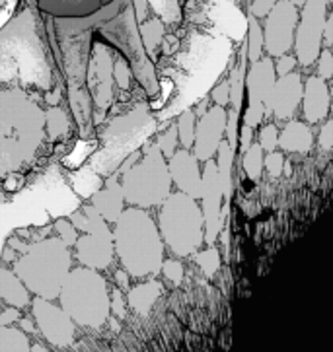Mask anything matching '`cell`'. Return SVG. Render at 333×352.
I'll list each match as a JSON object with an SVG mask.
<instances>
[{"label":"cell","mask_w":333,"mask_h":352,"mask_svg":"<svg viewBox=\"0 0 333 352\" xmlns=\"http://www.w3.org/2000/svg\"><path fill=\"white\" fill-rule=\"evenodd\" d=\"M246 55H248V63H253L257 58L264 57V32L261 25L253 16H248V30H246Z\"/></svg>","instance_id":"31"},{"label":"cell","mask_w":333,"mask_h":352,"mask_svg":"<svg viewBox=\"0 0 333 352\" xmlns=\"http://www.w3.org/2000/svg\"><path fill=\"white\" fill-rule=\"evenodd\" d=\"M264 148L259 146V142H252L250 146L241 152V164H244V171L248 175V179L257 182L261 179L264 173Z\"/></svg>","instance_id":"32"},{"label":"cell","mask_w":333,"mask_h":352,"mask_svg":"<svg viewBox=\"0 0 333 352\" xmlns=\"http://www.w3.org/2000/svg\"><path fill=\"white\" fill-rule=\"evenodd\" d=\"M57 298L61 307L80 327L102 329L109 321V288L96 269L82 265L69 271Z\"/></svg>","instance_id":"7"},{"label":"cell","mask_w":333,"mask_h":352,"mask_svg":"<svg viewBox=\"0 0 333 352\" xmlns=\"http://www.w3.org/2000/svg\"><path fill=\"white\" fill-rule=\"evenodd\" d=\"M322 123V131H320V135H318V144H320L325 152H330L333 146V121L332 119H325Z\"/></svg>","instance_id":"48"},{"label":"cell","mask_w":333,"mask_h":352,"mask_svg":"<svg viewBox=\"0 0 333 352\" xmlns=\"http://www.w3.org/2000/svg\"><path fill=\"white\" fill-rule=\"evenodd\" d=\"M297 57H292V55H281V57H277L275 63V74L277 76H283V74H288V72H292V70L297 69Z\"/></svg>","instance_id":"49"},{"label":"cell","mask_w":333,"mask_h":352,"mask_svg":"<svg viewBox=\"0 0 333 352\" xmlns=\"http://www.w3.org/2000/svg\"><path fill=\"white\" fill-rule=\"evenodd\" d=\"M195 263L207 278H215V274L219 273L220 269V251L213 245H208L207 250L203 251L197 250Z\"/></svg>","instance_id":"36"},{"label":"cell","mask_w":333,"mask_h":352,"mask_svg":"<svg viewBox=\"0 0 333 352\" xmlns=\"http://www.w3.org/2000/svg\"><path fill=\"white\" fill-rule=\"evenodd\" d=\"M45 140V109L30 91L0 88V177L35 158Z\"/></svg>","instance_id":"3"},{"label":"cell","mask_w":333,"mask_h":352,"mask_svg":"<svg viewBox=\"0 0 333 352\" xmlns=\"http://www.w3.org/2000/svg\"><path fill=\"white\" fill-rule=\"evenodd\" d=\"M275 63L273 57H261L257 60L250 63V67L246 70V94H248V102L264 103L267 94L271 91L275 84Z\"/></svg>","instance_id":"21"},{"label":"cell","mask_w":333,"mask_h":352,"mask_svg":"<svg viewBox=\"0 0 333 352\" xmlns=\"http://www.w3.org/2000/svg\"><path fill=\"white\" fill-rule=\"evenodd\" d=\"M70 257L69 245L58 238H45L18 253L12 271L32 294L55 300L70 271Z\"/></svg>","instance_id":"6"},{"label":"cell","mask_w":333,"mask_h":352,"mask_svg":"<svg viewBox=\"0 0 333 352\" xmlns=\"http://www.w3.org/2000/svg\"><path fill=\"white\" fill-rule=\"evenodd\" d=\"M234 156L236 152L230 148V144L222 138L220 140L219 148H217V154H215V164H217V170H219L220 183H222V197H224V206H222V218L226 220L228 216V206H230V197L234 191V179H232V170H234Z\"/></svg>","instance_id":"26"},{"label":"cell","mask_w":333,"mask_h":352,"mask_svg":"<svg viewBox=\"0 0 333 352\" xmlns=\"http://www.w3.org/2000/svg\"><path fill=\"white\" fill-rule=\"evenodd\" d=\"M109 309L114 311V316L117 319H123L127 314V304L125 298H123V292L115 286L114 292H109Z\"/></svg>","instance_id":"47"},{"label":"cell","mask_w":333,"mask_h":352,"mask_svg":"<svg viewBox=\"0 0 333 352\" xmlns=\"http://www.w3.org/2000/svg\"><path fill=\"white\" fill-rule=\"evenodd\" d=\"M302 115L306 119V123L318 125L330 117V105H332V94L327 80L322 76H310L302 84Z\"/></svg>","instance_id":"20"},{"label":"cell","mask_w":333,"mask_h":352,"mask_svg":"<svg viewBox=\"0 0 333 352\" xmlns=\"http://www.w3.org/2000/svg\"><path fill=\"white\" fill-rule=\"evenodd\" d=\"M238 140H240V152H244L246 148L253 142V129L252 126L244 125L238 133Z\"/></svg>","instance_id":"53"},{"label":"cell","mask_w":333,"mask_h":352,"mask_svg":"<svg viewBox=\"0 0 333 352\" xmlns=\"http://www.w3.org/2000/svg\"><path fill=\"white\" fill-rule=\"evenodd\" d=\"M41 16L37 6H25L0 28V88L32 94L63 86Z\"/></svg>","instance_id":"1"},{"label":"cell","mask_w":333,"mask_h":352,"mask_svg":"<svg viewBox=\"0 0 333 352\" xmlns=\"http://www.w3.org/2000/svg\"><path fill=\"white\" fill-rule=\"evenodd\" d=\"M195 123L197 115L193 107H187L182 113H178V121H175V129H178V140L180 144L187 150L193 146V138H195Z\"/></svg>","instance_id":"35"},{"label":"cell","mask_w":333,"mask_h":352,"mask_svg":"<svg viewBox=\"0 0 333 352\" xmlns=\"http://www.w3.org/2000/svg\"><path fill=\"white\" fill-rule=\"evenodd\" d=\"M290 2H292L294 6H302V4H304V0H290Z\"/></svg>","instance_id":"56"},{"label":"cell","mask_w":333,"mask_h":352,"mask_svg":"<svg viewBox=\"0 0 333 352\" xmlns=\"http://www.w3.org/2000/svg\"><path fill=\"white\" fill-rule=\"evenodd\" d=\"M0 351H32V342L22 329L0 325Z\"/></svg>","instance_id":"34"},{"label":"cell","mask_w":333,"mask_h":352,"mask_svg":"<svg viewBox=\"0 0 333 352\" xmlns=\"http://www.w3.org/2000/svg\"><path fill=\"white\" fill-rule=\"evenodd\" d=\"M158 232L175 257H189L205 243L203 212L197 199L184 191L170 193L158 206Z\"/></svg>","instance_id":"8"},{"label":"cell","mask_w":333,"mask_h":352,"mask_svg":"<svg viewBox=\"0 0 333 352\" xmlns=\"http://www.w3.org/2000/svg\"><path fill=\"white\" fill-rule=\"evenodd\" d=\"M168 171L172 177V185H178V191H184L193 199L201 197L203 170H201V162L195 158L191 150L187 148L175 150L168 158Z\"/></svg>","instance_id":"19"},{"label":"cell","mask_w":333,"mask_h":352,"mask_svg":"<svg viewBox=\"0 0 333 352\" xmlns=\"http://www.w3.org/2000/svg\"><path fill=\"white\" fill-rule=\"evenodd\" d=\"M158 119L147 102L137 103L127 113L114 117L98 135L100 150L90 160V168L100 177L111 175L121 162L137 152L156 135Z\"/></svg>","instance_id":"5"},{"label":"cell","mask_w":333,"mask_h":352,"mask_svg":"<svg viewBox=\"0 0 333 352\" xmlns=\"http://www.w3.org/2000/svg\"><path fill=\"white\" fill-rule=\"evenodd\" d=\"M121 189L125 203L140 208H154L172 193V177L168 171V160L156 144H144L138 160L127 168L121 177Z\"/></svg>","instance_id":"9"},{"label":"cell","mask_w":333,"mask_h":352,"mask_svg":"<svg viewBox=\"0 0 333 352\" xmlns=\"http://www.w3.org/2000/svg\"><path fill=\"white\" fill-rule=\"evenodd\" d=\"M125 205L127 203L125 197H123L121 183H119V177H115L114 173L107 175L104 187L92 195V206L100 214L104 216L109 224H114L115 220L119 218V214L123 212Z\"/></svg>","instance_id":"22"},{"label":"cell","mask_w":333,"mask_h":352,"mask_svg":"<svg viewBox=\"0 0 333 352\" xmlns=\"http://www.w3.org/2000/svg\"><path fill=\"white\" fill-rule=\"evenodd\" d=\"M279 148L292 154H308L314 146V133L306 123L288 119L285 129L279 133Z\"/></svg>","instance_id":"24"},{"label":"cell","mask_w":333,"mask_h":352,"mask_svg":"<svg viewBox=\"0 0 333 352\" xmlns=\"http://www.w3.org/2000/svg\"><path fill=\"white\" fill-rule=\"evenodd\" d=\"M72 119L67 109H63L61 105H51L45 111V137L51 140L69 135Z\"/></svg>","instance_id":"30"},{"label":"cell","mask_w":333,"mask_h":352,"mask_svg":"<svg viewBox=\"0 0 333 352\" xmlns=\"http://www.w3.org/2000/svg\"><path fill=\"white\" fill-rule=\"evenodd\" d=\"M187 12L191 22L207 32L224 34L234 43L246 39L248 18L244 16L238 0H189Z\"/></svg>","instance_id":"11"},{"label":"cell","mask_w":333,"mask_h":352,"mask_svg":"<svg viewBox=\"0 0 333 352\" xmlns=\"http://www.w3.org/2000/svg\"><path fill=\"white\" fill-rule=\"evenodd\" d=\"M236 57V55H234ZM246 70H248V55H246V43L241 41V49L238 57L234 60V65L230 67V103L232 109H236L238 113L244 107V96H246Z\"/></svg>","instance_id":"28"},{"label":"cell","mask_w":333,"mask_h":352,"mask_svg":"<svg viewBox=\"0 0 333 352\" xmlns=\"http://www.w3.org/2000/svg\"><path fill=\"white\" fill-rule=\"evenodd\" d=\"M138 35H140V41H142L147 55L150 57V60H154L158 55V49L162 47V41H164V22L160 18L140 22L138 23Z\"/></svg>","instance_id":"29"},{"label":"cell","mask_w":333,"mask_h":352,"mask_svg":"<svg viewBox=\"0 0 333 352\" xmlns=\"http://www.w3.org/2000/svg\"><path fill=\"white\" fill-rule=\"evenodd\" d=\"M114 250L129 276H156L164 261V241L158 224L147 208L131 206L114 222Z\"/></svg>","instance_id":"4"},{"label":"cell","mask_w":333,"mask_h":352,"mask_svg":"<svg viewBox=\"0 0 333 352\" xmlns=\"http://www.w3.org/2000/svg\"><path fill=\"white\" fill-rule=\"evenodd\" d=\"M156 146L160 148V152L166 156V160L178 150V129H175V123H172L166 133H162L160 137L156 138Z\"/></svg>","instance_id":"39"},{"label":"cell","mask_w":333,"mask_h":352,"mask_svg":"<svg viewBox=\"0 0 333 352\" xmlns=\"http://www.w3.org/2000/svg\"><path fill=\"white\" fill-rule=\"evenodd\" d=\"M55 230H57V238L65 243V245H69L72 248L74 245V241L78 238V232H76V228L72 226V222H70L69 218H61L55 222Z\"/></svg>","instance_id":"41"},{"label":"cell","mask_w":333,"mask_h":352,"mask_svg":"<svg viewBox=\"0 0 333 352\" xmlns=\"http://www.w3.org/2000/svg\"><path fill=\"white\" fill-rule=\"evenodd\" d=\"M211 100L220 105V107H228L230 103V86L228 80L220 78L213 88H211Z\"/></svg>","instance_id":"44"},{"label":"cell","mask_w":333,"mask_h":352,"mask_svg":"<svg viewBox=\"0 0 333 352\" xmlns=\"http://www.w3.org/2000/svg\"><path fill=\"white\" fill-rule=\"evenodd\" d=\"M316 63H318V76H322L323 80H332L333 76V55H332V49L330 47H325L320 51V55L316 58Z\"/></svg>","instance_id":"45"},{"label":"cell","mask_w":333,"mask_h":352,"mask_svg":"<svg viewBox=\"0 0 333 352\" xmlns=\"http://www.w3.org/2000/svg\"><path fill=\"white\" fill-rule=\"evenodd\" d=\"M277 142H279V129L273 123L265 125L259 133V146L264 148V152H271L279 148Z\"/></svg>","instance_id":"43"},{"label":"cell","mask_w":333,"mask_h":352,"mask_svg":"<svg viewBox=\"0 0 333 352\" xmlns=\"http://www.w3.org/2000/svg\"><path fill=\"white\" fill-rule=\"evenodd\" d=\"M100 18L102 8L98 10V23L94 32L92 49L86 65V90L92 100V121L94 125L102 123L105 113L115 102V82H114V57L115 49L105 41L100 34Z\"/></svg>","instance_id":"10"},{"label":"cell","mask_w":333,"mask_h":352,"mask_svg":"<svg viewBox=\"0 0 333 352\" xmlns=\"http://www.w3.org/2000/svg\"><path fill=\"white\" fill-rule=\"evenodd\" d=\"M88 216V230L82 232V236L74 241V257L84 267H90L96 271H105L114 263V236L109 222L100 214L92 205L82 208Z\"/></svg>","instance_id":"12"},{"label":"cell","mask_w":333,"mask_h":352,"mask_svg":"<svg viewBox=\"0 0 333 352\" xmlns=\"http://www.w3.org/2000/svg\"><path fill=\"white\" fill-rule=\"evenodd\" d=\"M30 304H32L35 327L51 346L67 349L74 344L76 323L69 318V314L63 307L53 304V300L39 298V296H35Z\"/></svg>","instance_id":"14"},{"label":"cell","mask_w":333,"mask_h":352,"mask_svg":"<svg viewBox=\"0 0 333 352\" xmlns=\"http://www.w3.org/2000/svg\"><path fill=\"white\" fill-rule=\"evenodd\" d=\"M327 16V0H304L302 14L294 30V55L302 69H310L316 65V58L323 49L322 34Z\"/></svg>","instance_id":"13"},{"label":"cell","mask_w":333,"mask_h":352,"mask_svg":"<svg viewBox=\"0 0 333 352\" xmlns=\"http://www.w3.org/2000/svg\"><path fill=\"white\" fill-rule=\"evenodd\" d=\"M322 45L332 47L333 45V16L327 12L325 16V23H323V34H322Z\"/></svg>","instance_id":"51"},{"label":"cell","mask_w":333,"mask_h":352,"mask_svg":"<svg viewBox=\"0 0 333 352\" xmlns=\"http://www.w3.org/2000/svg\"><path fill=\"white\" fill-rule=\"evenodd\" d=\"M20 329L25 333V335H32V333H37V327H35V321L30 318H20Z\"/></svg>","instance_id":"55"},{"label":"cell","mask_w":333,"mask_h":352,"mask_svg":"<svg viewBox=\"0 0 333 352\" xmlns=\"http://www.w3.org/2000/svg\"><path fill=\"white\" fill-rule=\"evenodd\" d=\"M0 300L6 302L8 306L18 307V309H23L32 302L30 290L23 286L18 274L6 267H0Z\"/></svg>","instance_id":"27"},{"label":"cell","mask_w":333,"mask_h":352,"mask_svg":"<svg viewBox=\"0 0 333 352\" xmlns=\"http://www.w3.org/2000/svg\"><path fill=\"white\" fill-rule=\"evenodd\" d=\"M265 117V107L264 103H248V107H246V111H244V125L252 126V129H255V126L259 125L261 121H264Z\"/></svg>","instance_id":"46"},{"label":"cell","mask_w":333,"mask_h":352,"mask_svg":"<svg viewBox=\"0 0 333 352\" xmlns=\"http://www.w3.org/2000/svg\"><path fill=\"white\" fill-rule=\"evenodd\" d=\"M226 126V107L213 105L201 117H197L195 138H193V154L199 162H207L215 158L220 140L224 138Z\"/></svg>","instance_id":"18"},{"label":"cell","mask_w":333,"mask_h":352,"mask_svg":"<svg viewBox=\"0 0 333 352\" xmlns=\"http://www.w3.org/2000/svg\"><path fill=\"white\" fill-rule=\"evenodd\" d=\"M131 78H133V72H131V67L127 63V58L115 51L114 57V82L117 88L121 90H129L131 88Z\"/></svg>","instance_id":"37"},{"label":"cell","mask_w":333,"mask_h":352,"mask_svg":"<svg viewBox=\"0 0 333 352\" xmlns=\"http://www.w3.org/2000/svg\"><path fill=\"white\" fill-rule=\"evenodd\" d=\"M175 49L178 53L162 70V74L173 82L175 96L156 115L158 121L172 119L208 96L234 58V41L224 34L207 30L189 32L184 43L175 45Z\"/></svg>","instance_id":"2"},{"label":"cell","mask_w":333,"mask_h":352,"mask_svg":"<svg viewBox=\"0 0 333 352\" xmlns=\"http://www.w3.org/2000/svg\"><path fill=\"white\" fill-rule=\"evenodd\" d=\"M162 294V284L156 278H150L147 283H140L137 286H129V296H127V306H131V309L140 316L147 318L150 316L152 307L156 304V300Z\"/></svg>","instance_id":"25"},{"label":"cell","mask_w":333,"mask_h":352,"mask_svg":"<svg viewBox=\"0 0 333 352\" xmlns=\"http://www.w3.org/2000/svg\"><path fill=\"white\" fill-rule=\"evenodd\" d=\"M160 271L173 286H180V284L184 283V265L178 259H164Z\"/></svg>","instance_id":"40"},{"label":"cell","mask_w":333,"mask_h":352,"mask_svg":"<svg viewBox=\"0 0 333 352\" xmlns=\"http://www.w3.org/2000/svg\"><path fill=\"white\" fill-rule=\"evenodd\" d=\"M299 22V6L290 0H277L275 6L265 16L264 49L269 57H281L292 49L294 30Z\"/></svg>","instance_id":"15"},{"label":"cell","mask_w":333,"mask_h":352,"mask_svg":"<svg viewBox=\"0 0 333 352\" xmlns=\"http://www.w3.org/2000/svg\"><path fill=\"white\" fill-rule=\"evenodd\" d=\"M20 319V309L14 306L6 307V311H0V325H12Z\"/></svg>","instance_id":"52"},{"label":"cell","mask_w":333,"mask_h":352,"mask_svg":"<svg viewBox=\"0 0 333 352\" xmlns=\"http://www.w3.org/2000/svg\"><path fill=\"white\" fill-rule=\"evenodd\" d=\"M283 164H285L283 152L271 150V152H267L264 156V170H267V173L271 177H279L283 173Z\"/></svg>","instance_id":"42"},{"label":"cell","mask_w":333,"mask_h":352,"mask_svg":"<svg viewBox=\"0 0 333 352\" xmlns=\"http://www.w3.org/2000/svg\"><path fill=\"white\" fill-rule=\"evenodd\" d=\"M201 212H203V224H205V243L215 245L219 239L224 218H222V183H220L219 170L215 158L205 162L203 166V179H201Z\"/></svg>","instance_id":"16"},{"label":"cell","mask_w":333,"mask_h":352,"mask_svg":"<svg viewBox=\"0 0 333 352\" xmlns=\"http://www.w3.org/2000/svg\"><path fill=\"white\" fill-rule=\"evenodd\" d=\"M149 2V8L156 18H160L164 23H182L184 20V8H182V2L180 0H147Z\"/></svg>","instance_id":"33"},{"label":"cell","mask_w":333,"mask_h":352,"mask_svg":"<svg viewBox=\"0 0 333 352\" xmlns=\"http://www.w3.org/2000/svg\"><path fill=\"white\" fill-rule=\"evenodd\" d=\"M111 0H35L41 14L53 18H78L90 16Z\"/></svg>","instance_id":"23"},{"label":"cell","mask_w":333,"mask_h":352,"mask_svg":"<svg viewBox=\"0 0 333 352\" xmlns=\"http://www.w3.org/2000/svg\"><path fill=\"white\" fill-rule=\"evenodd\" d=\"M275 2L277 0H253L252 14L250 16H253V18H265L269 14V10L275 6Z\"/></svg>","instance_id":"50"},{"label":"cell","mask_w":333,"mask_h":352,"mask_svg":"<svg viewBox=\"0 0 333 352\" xmlns=\"http://www.w3.org/2000/svg\"><path fill=\"white\" fill-rule=\"evenodd\" d=\"M240 113L236 109H226V126H224V140L228 142L230 148L236 152L238 148V133H240Z\"/></svg>","instance_id":"38"},{"label":"cell","mask_w":333,"mask_h":352,"mask_svg":"<svg viewBox=\"0 0 333 352\" xmlns=\"http://www.w3.org/2000/svg\"><path fill=\"white\" fill-rule=\"evenodd\" d=\"M302 98V76L299 72H288L277 76L271 91L265 98V115H273L277 121L292 119L300 105Z\"/></svg>","instance_id":"17"},{"label":"cell","mask_w":333,"mask_h":352,"mask_svg":"<svg viewBox=\"0 0 333 352\" xmlns=\"http://www.w3.org/2000/svg\"><path fill=\"white\" fill-rule=\"evenodd\" d=\"M114 276H115V283H117V288H119V290H129V286H131V284H129V278H131V276H129V273H127L125 269L117 271Z\"/></svg>","instance_id":"54"}]
</instances>
